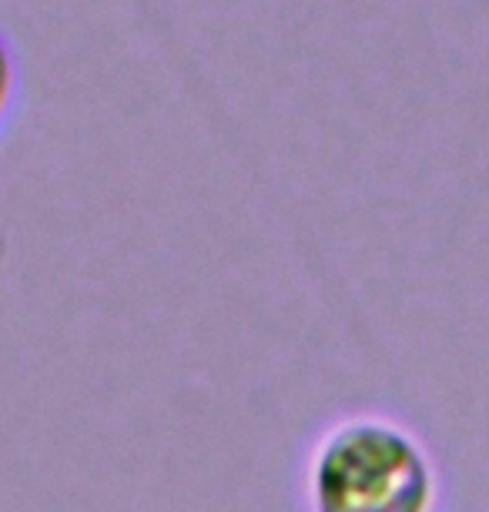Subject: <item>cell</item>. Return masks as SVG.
<instances>
[{
    "mask_svg": "<svg viewBox=\"0 0 489 512\" xmlns=\"http://www.w3.org/2000/svg\"><path fill=\"white\" fill-rule=\"evenodd\" d=\"M433 506V466L392 425H342L312 462V512H433Z\"/></svg>",
    "mask_w": 489,
    "mask_h": 512,
    "instance_id": "obj_1",
    "label": "cell"
},
{
    "mask_svg": "<svg viewBox=\"0 0 489 512\" xmlns=\"http://www.w3.org/2000/svg\"><path fill=\"white\" fill-rule=\"evenodd\" d=\"M14 84H17V74H14V57H11V47L0 37V121H4L7 108H11V98H14Z\"/></svg>",
    "mask_w": 489,
    "mask_h": 512,
    "instance_id": "obj_2",
    "label": "cell"
}]
</instances>
